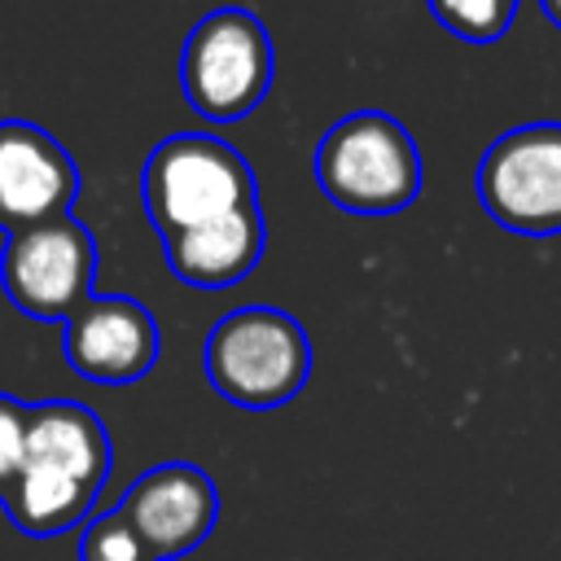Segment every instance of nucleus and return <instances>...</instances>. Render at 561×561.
Returning <instances> with one entry per match:
<instances>
[{"instance_id": "obj_3", "label": "nucleus", "mask_w": 561, "mask_h": 561, "mask_svg": "<svg viewBox=\"0 0 561 561\" xmlns=\"http://www.w3.org/2000/svg\"><path fill=\"white\" fill-rule=\"evenodd\" d=\"M206 377L237 408H280L311 377L307 333L289 311L276 307L228 311L206 337Z\"/></svg>"}, {"instance_id": "obj_6", "label": "nucleus", "mask_w": 561, "mask_h": 561, "mask_svg": "<svg viewBox=\"0 0 561 561\" xmlns=\"http://www.w3.org/2000/svg\"><path fill=\"white\" fill-rule=\"evenodd\" d=\"M0 285L18 311L35 320H70L96 285L92 232L70 215L4 232Z\"/></svg>"}, {"instance_id": "obj_7", "label": "nucleus", "mask_w": 561, "mask_h": 561, "mask_svg": "<svg viewBox=\"0 0 561 561\" xmlns=\"http://www.w3.org/2000/svg\"><path fill=\"white\" fill-rule=\"evenodd\" d=\"M478 197L500 228L522 237H557L561 123H526L504 131L478 162Z\"/></svg>"}, {"instance_id": "obj_14", "label": "nucleus", "mask_w": 561, "mask_h": 561, "mask_svg": "<svg viewBox=\"0 0 561 561\" xmlns=\"http://www.w3.org/2000/svg\"><path fill=\"white\" fill-rule=\"evenodd\" d=\"M26 421H31V403H18V399L0 394V500L9 495V486H13L18 469H22Z\"/></svg>"}, {"instance_id": "obj_9", "label": "nucleus", "mask_w": 561, "mask_h": 561, "mask_svg": "<svg viewBox=\"0 0 561 561\" xmlns=\"http://www.w3.org/2000/svg\"><path fill=\"white\" fill-rule=\"evenodd\" d=\"M162 337L153 316L127 298H88L70 320H66V359L79 377L101 381V386H127L140 381L158 364Z\"/></svg>"}, {"instance_id": "obj_1", "label": "nucleus", "mask_w": 561, "mask_h": 561, "mask_svg": "<svg viewBox=\"0 0 561 561\" xmlns=\"http://www.w3.org/2000/svg\"><path fill=\"white\" fill-rule=\"evenodd\" d=\"M105 473L110 434L92 408L70 399L31 403L22 469L0 504L22 535L48 539L88 517L105 486Z\"/></svg>"}, {"instance_id": "obj_8", "label": "nucleus", "mask_w": 561, "mask_h": 561, "mask_svg": "<svg viewBox=\"0 0 561 561\" xmlns=\"http://www.w3.org/2000/svg\"><path fill=\"white\" fill-rule=\"evenodd\" d=\"M123 517L136 526V535L149 543L153 561H175L206 543L219 517V495L206 469L171 460L145 469L118 500Z\"/></svg>"}, {"instance_id": "obj_2", "label": "nucleus", "mask_w": 561, "mask_h": 561, "mask_svg": "<svg viewBox=\"0 0 561 561\" xmlns=\"http://www.w3.org/2000/svg\"><path fill=\"white\" fill-rule=\"evenodd\" d=\"M316 180L324 197L351 215H390L416 202L421 153L403 123L381 110H359L320 136Z\"/></svg>"}, {"instance_id": "obj_15", "label": "nucleus", "mask_w": 561, "mask_h": 561, "mask_svg": "<svg viewBox=\"0 0 561 561\" xmlns=\"http://www.w3.org/2000/svg\"><path fill=\"white\" fill-rule=\"evenodd\" d=\"M539 4H543V18H548V22L561 31V0H539Z\"/></svg>"}, {"instance_id": "obj_11", "label": "nucleus", "mask_w": 561, "mask_h": 561, "mask_svg": "<svg viewBox=\"0 0 561 561\" xmlns=\"http://www.w3.org/2000/svg\"><path fill=\"white\" fill-rule=\"evenodd\" d=\"M263 245H267L263 206H245V210H232V215L210 219V224L162 232V250H167L171 272L197 289L237 285L241 276L254 272V263L263 259Z\"/></svg>"}, {"instance_id": "obj_12", "label": "nucleus", "mask_w": 561, "mask_h": 561, "mask_svg": "<svg viewBox=\"0 0 561 561\" xmlns=\"http://www.w3.org/2000/svg\"><path fill=\"white\" fill-rule=\"evenodd\" d=\"M425 4L438 18V26H447L469 44L500 39L517 18V0H425Z\"/></svg>"}, {"instance_id": "obj_5", "label": "nucleus", "mask_w": 561, "mask_h": 561, "mask_svg": "<svg viewBox=\"0 0 561 561\" xmlns=\"http://www.w3.org/2000/svg\"><path fill=\"white\" fill-rule=\"evenodd\" d=\"M272 83V39L250 9L224 4L206 13L180 53V88L188 105L215 123L250 114Z\"/></svg>"}, {"instance_id": "obj_13", "label": "nucleus", "mask_w": 561, "mask_h": 561, "mask_svg": "<svg viewBox=\"0 0 561 561\" xmlns=\"http://www.w3.org/2000/svg\"><path fill=\"white\" fill-rule=\"evenodd\" d=\"M79 561H153L149 543L123 517V508H105L79 535Z\"/></svg>"}, {"instance_id": "obj_4", "label": "nucleus", "mask_w": 561, "mask_h": 561, "mask_svg": "<svg viewBox=\"0 0 561 561\" xmlns=\"http://www.w3.org/2000/svg\"><path fill=\"white\" fill-rule=\"evenodd\" d=\"M140 193H145V210H149L158 237L259 206L254 175H250L245 158L228 140L197 136V131L167 136L149 153Z\"/></svg>"}, {"instance_id": "obj_10", "label": "nucleus", "mask_w": 561, "mask_h": 561, "mask_svg": "<svg viewBox=\"0 0 561 561\" xmlns=\"http://www.w3.org/2000/svg\"><path fill=\"white\" fill-rule=\"evenodd\" d=\"M79 193V171L61 140L26 118L0 123V228H26L70 215Z\"/></svg>"}]
</instances>
